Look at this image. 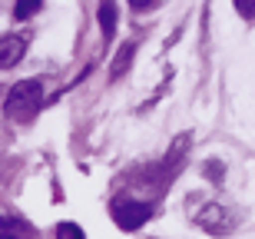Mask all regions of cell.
Returning <instances> with one entry per match:
<instances>
[{
    "label": "cell",
    "mask_w": 255,
    "mask_h": 239,
    "mask_svg": "<svg viewBox=\"0 0 255 239\" xmlns=\"http://www.w3.org/2000/svg\"><path fill=\"white\" fill-rule=\"evenodd\" d=\"M43 106V80H20V83H13V90L7 93V100H3V113L10 116V120H20V123H27V120H33L37 116V110Z\"/></svg>",
    "instance_id": "6da1fadb"
},
{
    "label": "cell",
    "mask_w": 255,
    "mask_h": 239,
    "mask_svg": "<svg viewBox=\"0 0 255 239\" xmlns=\"http://www.w3.org/2000/svg\"><path fill=\"white\" fill-rule=\"evenodd\" d=\"M110 213H113V223L120 226V230L136 233L139 226H146V223L152 220V203L132 200V196H116L113 206H110Z\"/></svg>",
    "instance_id": "7a4b0ae2"
},
{
    "label": "cell",
    "mask_w": 255,
    "mask_h": 239,
    "mask_svg": "<svg viewBox=\"0 0 255 239\" xmlns=\"http://www.w3.org/2000/svg\"><path fill=\"white\" fill-rule=\"evenodd\" d=\"M196 226L206 230L209 236H229V233L236 230V216H232L222 203H206V206L196 213Z\"/></svg>",
    "instance_id": "3957f363"
},
{
    "label": "cell",
    "mask_w": 255,
    "mask_h": 239,
    "mask_svg": "<svg viewBox=\"0 0 255 239\" xmlns=\"http://www.w3.org/2000/svg\"><path fill=\"white\" fill-rule=\"evenodd\" d=\"M23 53H27V40L23 37H13V33L0 37V70L17 67L20 60H23Z\"/></svg>",
    "instance_id": "277c9868"
},
{
    "label": "cell",
    "mask_w": 255,
    "mask_h": 239,
    "mask_svg": "<svg viewBox=\"0 0 255 239\" xmlns=\"http://www.w3.org/2000/svg\"><path fill=\"white\" fill-rule=\"evenodd\" d=\"M0 239H37V233L23 216H0Z\"/></svg>",
    "instance_id": "5b68a950"
},
{
    "label": "cell",
    "mask_w": 255,
    "mask_h": 239,
    "mask_svg": "<svg viewBox=\"0 0 255 239\" xmlns=\"http://www.w3.org/2000/svg\"><path fill=\"white\" fill-rule=\"evenodd\" d=\"M116 3H100V10H96V17H100V27H103V40H113L116 33Z\"/></svg>",
    "instance_id": "8992f818"
},
{
    "label": "cell",
    "mask_w": 255,
    "mask_h": 239,
    "mask_svg": "<svg viewBox=\"0 0 255 239\" xmlns=\"http://www.w3.org/2000/svg\"><path fill=\"white\" fill-rule=\"evenodd\" d=\"M132 50H136V40H126L123 47H120V53H116L113 60V67H110V77H120V73H126V67H129V57H132Z\"/></svg>",
    "instance_id": "52a82bcc"
},
{
    "label": "cell",
    "mask_w": 255,
    "mask_h": 239,
    "mask_svg": "<svg viewBox=\"0 0 255 239\" xmlns=\"http://www.w3.org/2000/svg\"><path fill=\"white\" fill-rule=\"evenodd\" d=\"M40 7H43L40 0H20L17 7H13V17L17 20H30L33 13H40Z\"/></svg>",
    "instance_id": "ba28073f"
},
{
    "label": "cell",
    "mask_w": 255,
    "mask_h": 239,
    "mask_svg": "<svg viewBox=\"0 0 255 239\" xmlns=\"http://www.w3.org/2000/svg\"><path fill=\"white\" fill-rule=\"evenodd\" d=\"M57 239H86V233L76 223H60L57 226Z\"/></svg>",
    "instance_id": "9c48e42d"
},
{
    "label": "cell",
    "mask_w": 255,
    "mask_h": 239,
    "mask_svg": "<svg viewBox=\"0 0 255 239\" xmlns=\"http://www.w3.org/2000/svg\"><path fill=\"white\" fill-rule=\"evenodd\" d=\"M202 173H206V176H209L212 183H219L222 176H226V163H222V160H209V163H206V170H202Z\"/></svg>",
    "instance_id": "30bf717a"
},
{
    "label": "cell",
    "mask_w": 255,
    "mask_h": 239,
    "mask_svg": "<svg viewBox=\"0 0 255 239\" xmlns=\"http://www.w3.org/2000/svg\"><path fill=\"white\" fill-rule=\"evenodd\" d=\"M236 10H239V17L255 20V3H249V0H236Z\"/></svg>",
    "instance_id": "8fae6325"
}]
</instances>
